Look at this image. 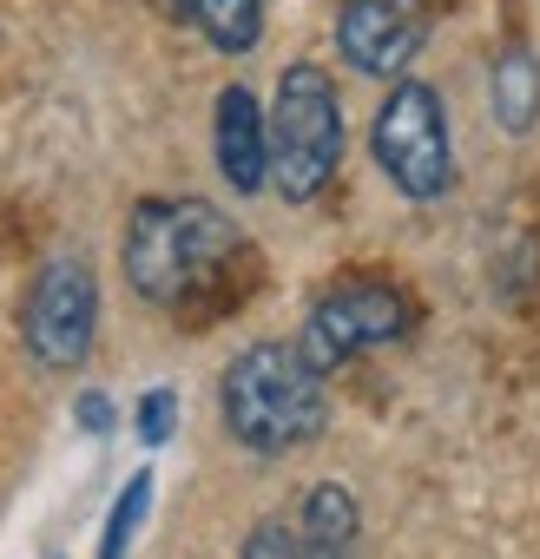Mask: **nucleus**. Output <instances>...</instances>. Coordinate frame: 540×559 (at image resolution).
I'll return each mask as SVG.
<instances>
[{
	"mask_svg": "<svg viewBox=\"0 0 540 559\" xmlns=\"http://www.w3.org/2000/svg\"><path fill=\"white\" fill-rule=\"evenodd\" d=\"M73 421H80L86 435H113V421H119V415H113V402H106L99 389H86V395L73 402Z\"/></svg>",
	"mask_w": 540,
	"mask_h": 559,
	"instance_id": "obj_15",
	"label": "nucleus"
},
{
	"mask_svg": "<svg viewBox=\"0 0 540 559\" xmlns=\"http://www.w3.org/2000/svg\"><path fill=\"white\" fill-rule=\"evenodd\" d=\"M218 415H224L231 441L250 448V454H263V461L297 454L330 421L324 369L297 343H250L218 376Z\"/></svg>",
	"mask_w": 540,
	"mask_h": 559,
	"instance_id": "obj_1",
	"label": "nucleus"
},
{
	"mask_svg": "<svg viewBox=\"0 0 540 559\" xmlns=\"http://www.w3.org/2000/svg\"><path fill=\"white\" fill-rule=\"evenodd\" d=\"M172 14L211 53H250L263 40V0H172Z\"/></svg>",
	"mask_w": 540,
	"mask_h": 559,
	"instance_id": "obj_10",
	"label": "nucleus"
},
{
	"mask_svg": "<svg viewBox=\"0 0 540 559\" xmlns=\"http://www.w3.org/2000/svg\"><path fill=\"white\" fill-rule=\"evenodd\" d=\"M343 165V106L324 67L297 60L270 99V185L291 204H310Z\"/></svg>",
	"mask_w": 540,
	"mask_h": 559,
	"instance_id": "obj_3",
	"label": "nucleus"
},
{
	"mask_svg": "<svg viewBox=\"0 0 540 559\" xmlns=\"http://www.w3.org/2000/svg\"><path fill=\"white\" fill-rule=\"evenodd\" d=\"M409 323H415V310H409V297H402L396 284L350 276V284H330V290L310 304V317H304V330H297V349L330 376V369H343V362H356V356H369V349L402 343Z\"/></svg>",
	"mask_w": 540,
	"mask_h": 559,
	"instance_id": "obj_5",
	"label": "nucleus"
},
{
	"mask_svg": "<svg viewBox=\"0 0 540 559\" xmlns=\"http://www.w3.org/2000/svg\"><path fill=\"white\" fill-rule=\"evenodd\" d=\"M297 520H304L317 539H330L337 552H356V539H363V507H356V493H350L343 480H317V487L304 493Z\"/></svg>",
	"mask_w": 540,
	"mask_h": 559,
	"instance_id": "obj_11",
	"label": "nucleus"
},
{
	"mask_svg": "<svg viewBox=\"0 0 540 559\" xmlns=\"http://www.w3.org/2000/svg\"><path fill=\"white\" fill-rule=\"evenodd\" d=\"M93 330H99V284L86 257H54L40 263V276L27 284V310H21V336L27 356L54 376L80 369L93 356Z\"/></svg>",
	"mask_w": 540,
	"mask_h": 559,
	"instance_id": "obj_6",
	"label": "nucleus"
},
{
	"mask_svg": "<svg viewBox=\"0 0 540 559\" xmlns=\"http://www.w3.org/2000/svg\"><path fill=\"white\" fill-rule=\"evenodd\" d=\"M237 250V224L204 204V198H139L132 217H126V243H119V263H126V284L145 297V304H185L191 290H204L211 276L231 263Z\"/></svg>",
	"mask_w": 540,
	"mask_h": 559,
	"instance_id": "obj_2",
	"label": "nucleus"
},
{
	"mask_svg": "<svg viewBox=\"0 0 540 559\" xmlns=\"http://www.w3.org/2000/svg\"><path fill=\"white\" fill-rule=\"evenodd\" d=\"M132 428H139V448H165L172 428H178V389H145Z\"/></svg>",
	"mask_w": 540,
	"mask_h": 559,
	"instance_id": "obj_14",
	"label": "nucleus"
},
{
	"mask_svg": "<svg viewBox=\"0 0 540 559\" xmlns=\"http://www.w3.org/2000/svg\"><path fill=\"white\" fill-rule=\"evenodd\" d=\"M488 112L507 139H527L533 119H540V60L527 47H507L488 73Z\"/></svg>",
	"mask_w": 540,
	"mask_h": 559,
	"instance_id": "obj_9",
	"label": "nucleus"
},
{
	"mask_svg": "<svg viewBox=\"0 0 540 559\" xmlns=\"http://www.w3.org/2000/svg\"><path fill=\"white\" fill-rule=\"evenodd\" d=\"M369 152L409 204H435L455 185V139H448L442 93L429 80H396L369 119Z\"/></svg>",
	"mask_w": 540,
	"mask_h": 559,
	"instance_id": "obj_4",
	"label": "nucleus"
},
{
	"mask_svg": "<svg viewBox=\"0 0 540 559\" xmlns=\"http://www.w3.org/2000/svg\"><path fill=\"white\" fill-rule=\"evenodd\" d=\"M211 152H218V171L237 198H257L270 185V112L244 93V86H224L218 106H211Z\"/></svg>",
	"mask_w": 540,
	"mask_h": 559,
	"instance_id": "obj_8",
	"label": "nucleus"
},
{
	"mask_svg": "<svg viewBox=\"0 0 540 559\" xmlns=\"http://www.w3.org/2000/svg\"><path fill=\"white\" fill-rule=\"evenodd\" d=\"M429 47L422 0H337V53L363 80H402Z\"/></svg>",
	"mask_w": 540,
	"mask_h": 559,
	"instance_id": "obj_7",
	"label": "nucleus"
},
{
	"mask_svg": "<svg viewBox=\"0 0 540 559\" xmlns=\"http://www.w3.org/2000/svg\"><path fill=\"white\" fill-rule=\"evenodd\" d=\"M145 507H152V474H132V480L119 487L113 513H106V533H99V559H126V552H132L139 526H145Z\"/></svg>",
	"mask_w": 540,
	"mask_h": 559,
	"instance_id": "obj_13",
	"label": "nucleus"
},
{
	"mask_svg": "<svg viewBox=\"0 0 540 559\" xmlns=\"http://www.w3.org/2000/svg\"><path fill=\"white\" fill-rule=\"evenodd\" d=\"M237 559H350V552H337L330 539H317L304 520H257L244 533Z\"/></svg>",
	"mask_w": 540,
	"mask_h": 559,
	"instance_id": "obj_12",
	"label": "nucleus"
}]
</instances>
